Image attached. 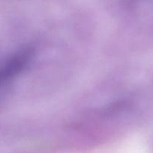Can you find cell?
Instances as JSON below:
<instances>
[]
</instances>
